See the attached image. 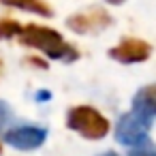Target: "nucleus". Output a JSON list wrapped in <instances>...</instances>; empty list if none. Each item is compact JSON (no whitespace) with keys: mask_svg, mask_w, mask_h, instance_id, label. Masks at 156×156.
I'll list each match as a JSON object with an SVG mask.
<instances>
[{"mask_svg":"<svg viewBox=\"0 0 156 156\" xmlns=\"http://www.w3.org/2000/svg\"><path fill=\"white\" fill-rule=\"evenodd\" d=\"M37 98H39V101H45V98H49V92H39Z\"/></svg>","mask_w":156,"mask_h":156,"instance_id":"f8f14e48","label":"nucleus"},{"mask_svg":"<svg viewBox=\"0 0 156 156\" xmlns=\"http://www.w3.org/2000/svg\"><path fill=\"white\" fill-rule=\"evenodd\" d=\"M69 128L77 130L86 139H103L109 133V122L92 107H75L66 118Z\"/></svg>","mask_w":156,"mask_h":156,"instance_id":"f03ea898","label":"nucleus"},{"mask_svg":"<svg viewBox=\"0 0 156 156\" xmlns=\"http://www.w3.org/2000/svg\"><path fill=\"white\" fill-rule=\"evenodd\" d=\"M20 41L28 47H37L41 51H45L49 58L54 60H75L77 51L73 47H69L62 37L51 30V28H43V26H26L20 30Z\"/></svg>","mask_w":156,"mask_h":156,"instance_id":"f257e3e1","label":"nucleus"},{"mask_svg":"<svg viewBox=\"0 0 156 156\" xmlns=\"http://www.w3.org/2000/svg\"><path fill=\"white\" fill-rule=\"evenodd\" d=\"M152 118L139 113V111H130V113H124L118 122V128H115V137L120 143L124 145H135L139 143L141 139L147 137V130H150V124Z\"/></svg>","mask_w":156,"mask_h":156,"instance_id":"7ed1b4c3","label":"nucleus"},{"mask_svg":"<svg viewBox=\"0 0 156 156\" xmlns=\"http://www.w3.org/2000/svg\"><path fill=\"white\" fill-rule=\"evenodd\" d=\"M20 24L13 22V20H2L0 22V39H11L15 34H20Z\"/></svg>","mask_w":156,"mask_h":156,"instance_id":"9d476101","label":"nucleus"},{"mask_svg":"<svg viewBox=\"0 0 156 156\" xmlns=\"http://www.w3.org/2000/svg\"><path fill=\"white\" fill-rule=\"evenodd\" d=\"M133 107H135V111H139L147 118H154L156 115V86L141 88L133 98Z\"/></svg>","mask_w":156,"mask_h":156,"instance_id":"0eeeda50","label":"nucleus"},{"mask_svg":"<svg viewBox=\"0 0 156 156\" xmlns=\"http://www.w3.org/2000/svg\"><path fill=\"white\" fill-rule=\"evenodd\" d=\"M45 139H47V130L39 128V126H17L5 135V141L20 150H34L39 145H43Z\"/></svg>","mask_w":156,"mask_h":156,"instance_id":"20e7f679","label":"nucleus"},{"mask_svg":"<svg viewBox=\"0 0 156 156\" xmlns=\"http://www.w3.org/2000/svg\"><path fill=\"white\" fill-rule=\"evenodd\" d=\"M107 2H111V5H120V2H124V0H107Z\"/></svg>","mask_w":156,"mask_h":156,"instance_id":"ddd939ff","label":"nucleus"},{"mask_svg":"<svg viewBox=\"0 0 156 156\" xmlns=\"http://www.w3.org/2000/svg\"><path fill=\"white\" fill-rule=\"evenodd\" d=\"M9 7H17V9H24V11H30V13H39V15H45L49 17L51 15V9L43 2V0H0Z\"/></svg>","mask_w":156,"mask_h":156,"instance_id":"6e6552de","label":"nucleus"},{"mask_svg":"<svg viewBox=\"0 0 156 156\" xmlns=\"http://www.w3.org/2000/svg\"><path fill=\"white\" fill-rule=\"evenodd\" d=\"M11 120V109L5 101H0V130H2L7 126V122Z\"/></svg>","mask_w":156,"mask_h":156,"instance_id":"9b49d317","label":"nucleus"},{"mask_svg":"<svg viewBox=\"0 0 156 156\" xmlns=\"http://www.w3.org/2000/svg\"><path fill=\"white\" fill-rule=\"evenodd\" d=\"M0 150H2V147H0Z\"/></svg>","mask_w":156,"mask_h":156,"instance_id":"2eb2a0df","label":"nucleus"},{"mask_svg":"<svg viewBox=\"0 0 156 156\" xmlns=\"http://www.w3.org/2000/svg\"><path fill=\"white\" fill-rule=\"evenodd\" d=\"M69 26L75 30V32H96L105 26H109V17L107 13L103 11H88V13H79V15H73L69 20Z\"/></svg>","mask_w":156,"mask_h":156,"instance_id":"423d86ee","label":"nucleus"},{"mask_svg":"<svg viewBox=\"0 0 156 156\" xmlns=\"http://www.w3.org/2000/svg\"><path fill=\"white\" fill-rule=\"evenodd\" d=\"M128 156H156V145L145 137L139 143H135V147L128 150Z\"/></svg>","mask_w":156,"mask_h":156,"instance_id":"1a4fd4ad","label":"nucleus"},{"mask_svg":"<svg viewBox=\"0 0 156 156\" xmlns=\"http://www.w3.org/2000/svg\"><path fill=\"white\" fill-rule=\"evenodd\" d=\"M150 45L141 39H124L118 47L109 49V56L120 62H143L150 56Z\"/></svg>","mask_w":156,"mask_h":156,"instance_id":"39448f33","label":"nucleus"},{"mask_svg":"<svg viewBox=\"0 0 156 156\" xmlns=\"http://www.w3.org/2000/svg\"><path fill=\"white\" fill-rule=\"evenodd\" d=\"M103 156H118L115 152H107V154H103Z\"/></svg>","mask_w":156,"mask_h":156,"instance_id":"4468645a","label":"nucleus"}]
</instances>
